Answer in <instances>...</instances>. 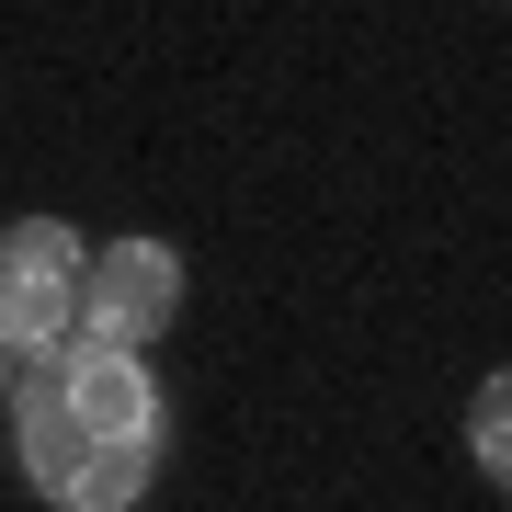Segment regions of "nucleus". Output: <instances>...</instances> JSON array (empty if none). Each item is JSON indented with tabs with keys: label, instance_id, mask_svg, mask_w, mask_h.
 <instances>
[{
	"label": "nucleus",
	"instance_id": "1",
	"mask_svg": "<svg viewBox=\"0 0 512 512\" xmlns=\"http://www.w3.org/2000/svg\"><path fill=\"white\" fill-rule=\"evenodd\" d=\"M160 421L171 399L148 376V353L57 342L12 387V467L46 512H137L160 478Z\"/></svg>",
	"mask_w": 512,
	"mask_h": 512
},
{
	"label": "nucleus",
	"instance_id": "2",
	"mask_svg": "<svg viewBox=\"0 0 512 512\" xmlns=\"http://www.w3.org/2000/svg\"><path fill=\"white\" fill-rule=\"evenodd\" d=\"M80 274H92V239L69 217H12L0 228V342L23 365H46L57 342H80Z\"/></svg>",
	"mask_w": 512,
	"mask_h": 512
},
{
	"label": "nucleus",
	"instance_id": "3",
	"mask_svg": "<svg viewBox=\"0 0 512 512\" xmlns=\"http://www.w3.org/2000/svg\"><path fill=\"white\" fill-rule=\"evenodd\" d=\"M160 330H183V251L171 239H103L92 251V274H80V342H103V353H148Z\"/></svg>",
	"mask_w": 512,
	"mask_h": 512
},
{
	"label": "nucleus",
	"instance_id": "4",
	"mask_svg": "<svg viewBox=\"0 0 512 512\" xmlns=\"http://www.w3.org/2000/svg\"><path fill=\"white\" fill-rule=\"evenodd\" d=\"M467 456H478V478L512 501V365L478 376V399H467Z\"/></svg>",
	"mask_w": 512,
	"mask_h": 512
},
{
	"label": "nucleus",
	"instance_id": "5",
	"mask_svg": "<svg viewBox=\"0 0 512 512\" xmlns=\"http://www.w3.org/2000/svg\"><path fill=\"white\" fill-rule=\"evenodd\" d=\"M12 387H23V353H12V342H0V410H12Z\"/></svg>",
	"mask_w": 512,
	"mask_h": 512
}]
</instances>
